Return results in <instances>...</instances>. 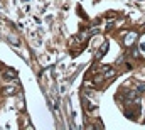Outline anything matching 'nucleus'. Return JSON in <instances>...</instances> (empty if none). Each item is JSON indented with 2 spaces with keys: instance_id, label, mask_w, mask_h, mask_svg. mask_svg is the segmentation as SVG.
Listing matches in <instances>:
<instances>
[{
  "instance_id": "f257e3e1",
  "label": "nucleus",
  "mask_w": 145,
  "mask_h": 130,
  "mask_svg": "<svg viewBox=\"0 0 145 130\" xmlns=\"http://www.w3.org/2000/svg\"><path fill=\"white\" fill-rule=\"evenodd\" d=\"M135 37H137V35H135V34H130V35H128V39H127V37H125V44H128V46H130V44H132V42H133V41H135Z\"/></svg>"
},
{
  "instance_id": "f03ea898",
  "label": "nucleus",
  "mask_w": 145,
  "mask_h": 130,
  "mask_svg": "<svg viewBox=\"0 0 145 130\" xmlns=\"http://www.w3.org/2000/svg\"><path fill=\"white\" fill-rule=\"evenodd\" d=\"M8 41H10L12 44H15V46H19V39H17V37H15L14 34H12V35H8Z\"/></svg>"
}]
</instances>
